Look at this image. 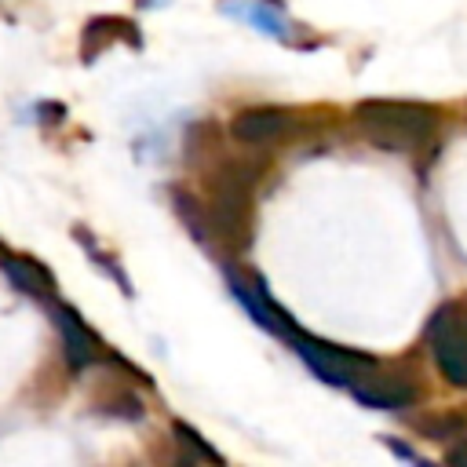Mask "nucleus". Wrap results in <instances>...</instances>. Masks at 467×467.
Here are the masks:
<instances>
[{"label":"nucleus","instance_id":"obj_6","mask_svg":"<svg viewBox=\"0 0 467 467\" xmlns=\"http://www.w3.org/2000/svg\"><path fill=\"white\" fill-rule=\"evenodd\" d=\"M230 292L237 296V303L255 317V325L259 328H266V332H274V336H288L292 328H296V321L288 317V310L266 292V281L263 277H241V274H230Z\"/></svg>","mask_w":467,"mask_h":467},{"label":"nucleus","instance_id":"obj_8","mask_svg":"<svg viewBox=\"0 0 467 467\" xmlns=\"http://www.w3.org/2000/svg\"><path fill=\"white\" fill-rule=\"evenodd\" d=\"M0 266H4V274L11 277V285H15L22 296H29V299H36V303H44V306H51V303H55L58 285H55L51 270H47L40 259L4 252V255H0Z\"/></svg>","mask_w":467,"mask_h":467},{"label":"nucleus","instance_id":"obj_9","mask_svg":"<svg viewBox=\"0 0 467 467\" xmlns=\"http://www.w3.org/2000/svg\"><path fill=\"white\" fill-rule=\"evenodd\" d=\"M135 379L124 376H102L91 390V405L102 416H117V420H142V398L131 387Z\"/></svg>","mask_w":467,"mask_h":467},{"label":"nucleus","instance_id":"obj_5","mask_svg":"<svg viewBox=\"0 0 467 467\" xmlns=\"http://www.w3.org/2000/svg\"><path fill=\"white\" fill-rule=\"evenodd\" d=\"M292 128H296V113L292 109H281V106H244L230 120L234 142H241L248 150L274 146L285 135H292Z\"/></svg>","mask_w":467,"mask_h":467},{"label":"nucleus","instance_id":"obj_4","mask_svg":"<svg viewBox=\"0 0 467 467\" xmlns=\"http://www.w3.org/2000/svg\"><path fill=\"white\" fill-rule=\"evenodd\" d=\"M47 310H51L55 332H58V339H62V358H66V365H69L73 372L91 368V365H106V361L113 358V350L99 339V332H95L69 303H51Z\"/></svg>","mask_w":467,"mask_h":467},{"label":"nucleus","instance_id":"obj_7","mask_svg":"<svg viewBox=\"0 0 467 467\" xmlns=\"http://www.w3.org/2000/svg\"><path fill=\"white\" fill-rule=\"evenodd\" d=\"M350 394L361 401V405H368V409H409V405H416V398H420V390H416V383L412 379H405V376H387V372H365V376H358L354 383H350Z\"/></svg>","mask_w":467,"mask_h":467},{"label":"nucleus","instance_id":"obj_15","mask_svg":"<svg viewBox=\"0 0 467 467\" xmlns=\"http://www.w3.org/2000/svg\"><path fill=\"white\" fill-rule=\"evenodd\" d=\"M4 252H7V248H4V244H0V255H4Z\"/></svg>","mask_w":467,"mask_h":467},{"label":"nucleus","instance_id":"obj_11","mask_svg":"<svg viewBox=\"0 0 467 467\" xmlns=\"http://www.w3.org/2000/svg\"><path fill=\"white\" fill-rule=\"evenodd\" d=\"M120 36H124L131 47H139V33H135L131 22L113 18V15H99L95 22L84 26V58H95L102 47H109V44L120 40Z\"/></svg>","mask_w":467,"mask_h":467},{"label":"nucleus","instance_id":"obj_1","mask_svg":"<svg viewBox=\"0 0 467 467\" xmlns=\"http://www.w3.org/2000/svg\"><path fill=\"white\" fill-rule=\"evenodd\" d=\"M354 120L365 139L383 150H416L431 142L438 128V113L431 106L405 99H368L354 109Z\"/></svg>","mask_w":467,"mask_h":467},{"label":"nucleus","instance_id":"obj_2","mask_svg":"<svg viewBox=\"0 0 467 467\" xmlns=\"http://www.w3.org/2000/svg\"><path fill=\"white\" fill-rule=\"evenodd\" d=\"M285 343L296 350V358H299L314 376H321V379L332 383V387H350L358 376H365V372L376 368V358H372V354L350 350V347H339V343H328V339H321V336L303 332L299 325L285 336Z\"/></svg>","mask_w":467,"mask_h":467},{"label":"nucleus","instance_id":"obj_10","mask_svg":"<svg viewBox=\"0 0 467 467\" xmlns=\"http://www.w3.org/2000/svg\"><path fill=\"white\" fill-rule=\"evenodd\" d=\"M223 7L241 18V22H252L255 29L270 33V36H288V15L270 4V0H223Z\"/></svg>","mask_w":467,"mask_h":467},{"label":"nucleus","instance_id":"obj_12","mask_svg":"<svg viewBox=\"0 0 467 467\" xmlns=\"http://www.w3.org/2000/svg\"><path fill=\"white\" fill-rule=\"evenodd\" d=\"M171 438H175V445L186 452V456H193L197 463H212V467H226V460H223V452H215L190 423H182V420H175L171 423Z\"/></svg>","mask_w":467,"mask_h":467},{"label":"nucleus","instance_id":"obj_13","mask_svg":"<svg viewBox=\"0 0 467 467\" xmlns=\"http://www.w3.org/2000/svg\"><path fill=\"white\" fill-rule=\"evenodd\" d=\"M427 438H434V441H456L460 434H467V416L463 412H438V416H427V420H420L416 423Z\"/></svg>","mask_w":467,"mask_h":467},{"label":"nucleus","instance_id":"obj_3","mask_svg":"<svg viewBox=\"0 0 467 467\" xmlns=\"http://www.w3.org/2000/svg\"><path fill=\"white\" fill-rule=\"evenodd\" d=\"M427 347L452 387H467V303H441L427 321Z\"/></svg>","mask_w":467,"mask_h":467},{"label":"nucleus","instance_id":"obj_14","mask_svg":"<svg viewBox=\"0 0 467 467\" xmlns=\"http://www.w3.org/2000/svg\"><path fill=\"white\" fill-rule=\"evenodd\" d=\"M445 463H449V467H467V434H460V438L449 445Z\"/></svg>","mask_w":467,"mask_h":467}]
</instances>
